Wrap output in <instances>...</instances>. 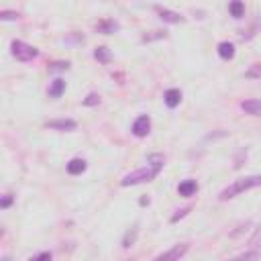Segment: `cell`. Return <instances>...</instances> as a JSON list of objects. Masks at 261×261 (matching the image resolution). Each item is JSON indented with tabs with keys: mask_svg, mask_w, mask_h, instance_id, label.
<instances>
[{
	"mask_svg": "<svg viewBox=\"0 0 261 261\" xmlns=\"http://www.w3.org/2000/svg\"><path fill=\"white\" fill-rule=\"evenodd\" d=\"M261 186V176H247V178H241V180H235L230 186H227L225 190L218 194V200H230V198H235L239 194H243V192L251 190V188H257Z\"/></svg>",
	"mask_w": 261,
	"mask_h": 261,
	"instance_id": "1",
	"label": "cell"
},
{
	"mask_svg": "<svg viewBox=\"0 0 261 261\" xmlns=\"http://www.w3.org/2000/svg\"><path fill=\"white\" fill-rule=\"evenodd\" d=\"M157 169H153V168H141V169H135L131 173H127L123 180H121V186L123 188H129V186H137V184H145V182H151V180H155L157 178Z\"/></svg>",
	"mask_w": 261,
	"mask_h": 261,
	"instance_id": "2",
	"label": "cell"
},
{
	"mask_svg": "<svg viewBox=\"0 0 261 261\" xmlns=\"http://www.w3.org/2000/svg\"><path fill=\"white\" fill-rule=\"evenodd\" d=\"M11 51H13V55L16 57L18 61H33L35 57L39 55V49H37V47L29 45L25 41H18V39L11 43Z\"/></svg>",
	"mask_w": 261,
	"mask_h": 261,
	"instance_id": "3",
	"label": "cell"
},
{
	"mask_svg": "<svg viewBox=\"0 0 261 261\" xmlns=\"http://www.w3.org/2000/svg\"><path fill=\"white\" fill-rule=\"evenodd\" d=\"M188 249H190L188 243H178V245H173L171 249H168L166 253H161L159 257H155V261H180L184 255L188 253Z\"/></svg>",
	"mask_w": 261,
	"mask_h": 261,
	"instance_id": "4",
	"label": "cell"
},
{
	"mask_svg": "<svg viewBox=\"0 0 261 261\" xmlns=\"http://www.w3.org/2000/svg\"><path fill=\"white\" fill-rule=\"evenodd\" d=\"M149 131H151V119L147 117V114H143V117H139L133 123V135L135 137H147Z\"/></svg>",
	"mask_w": 261,
	"mask_h": 261,
	"instance_id": "5",
	"label": "cell"
},
{
	"mask_svg": "<svg viewBox=\"0 0 261 261\" xmlns=\"http://www.w3.org/2000/svg\"><path fill=\"white\" fill-rule=\"evenodd\" d=\"M157 13H159V18L163 23H171V25H178V23H184V16L180 13H173L169 8H161L157 6Z\"/></svg>",
	"mask_w": 261,
	"mask_h": 261,
	"instance_id": "6",
	"label": "cell"
},
{
	"mask_svg": "<svg viewBox=\"0 0 261 261\" xmlns=\"http://www.w3.org/2000/svg\"><path fill=\"white\" fill-rule=\"evenodd\" d=\"M178 192H180V196H184V198L194 196L196 192H198V184H196V180H184L180 186H178Z\"/></svg>",
	"mask_w": 261,
	"mask_h": 261,
	"instance_id": "7",
	"label": "cell"
},
{
	"mask_svg": "<svg viewBox=\"0 0 261 261\" xmlns=\"http://www.w3.org/2000/svg\"><path fill=\"white\" fill-rule=\"evenodd\" d=\"M47 127H49V129H55V131H76L78 123L72 121V119H60V121L47 123Z\"/></svg>",
	"mask_w": 261,
	"mask_h": 261,
	"instance_id": "8",
	"label": "cell"
},
{
	"mask_svg": "<svg viewBox=\"0 0 261 261\" xmlns=\"http://www.w3.org/2000/svg\"><path fill=\"white\" fill-rule=\"evenodd\" d=\"M119 23L117 21H112V18H104V21H100L98 25H96V31L102 33V35H110L114 31H119Z\"/></svg>",
	"mask_w": 261,
	"mask_h": 261,
	"instance_id": "9",
	"label": "cell"
},
{
	"mask_svg": "<svg viewBox=\"0 0 261 261\" xmlns=\"http://www.w3.org/2000/svg\"><path fill=\"white\" fill-rule=\"evenodd\" d=\"M163 100H166V104L169 106V108H176V106L182 102V92L178 88H169L166 94H163Z\"/></svg>",
	"mask_w": 261,
	"mask_h": 261,
	"instance_id": "10",
	"label": "cell"
},
{
	"mask_svg": "<svg viewBox=\"0 0 261 261\" xmlns=\"http://www.w3.org/2000/svg\"><path fill=\"white\" fill-rule=\"evenodd\" d=\"M86 161L84 159H80V157H76V159H72L70 163H67V173L70 176H80V173H84L86 171Z\"/></svg>",
	"mask_w": 261,
	"mask_h": 261,
	"instance_id": "11",
	"label": "cell"
},
{
	"mask_svg": "<svg viewBox=\"0 0 261 261\" xmlns=\"http://www.w3.org/2000/svg\"><path fill=\"white\" fill-rule=\"evenodd\" d=\"M241 108H243L247 114L261 117V100H245V102H241Z\"/></svg>",
	"mask_w": 261,
	"mask_h": 261,
	"instance_id": "12",
	"label": "cell"
},
{
	"mask_svg": "<svg viewBox=\"0 0 261 261\" xmlns=\"http://www.w3.org/2000/svg\"><path fill=\"white\" fill-rule=\"evenodd\" d=\"M218 55L222 57V60H233L235 57V45L229 43V41L218 43Z\"/></svg>",
	"mask_w": 261,
	"mask_h": 261,
	"instance_id": "13",
	"label": "cell"
},
{
	"mask_svg": "<svg viewBox=\"0 0 261 261\" xmlns=\"http://www.w3.org/2000/svg\"><path fill=\"white\" fill-rule=\"evenodd\" d=\"M147 166L153 168V169H157V171H161L163 166H166V157H163L161 153H151V155L147 157Z\"/></svg>",
	"mask_w": 261,
	"mask_h": 261,
	"instance_id": "14",
	"label": "cell"
},
{
	"mask_svg": "<svg viewBox=\"0 0 261 261\" xmlns=\"http://www.w3.org/2000/svg\"><path fill=\"white\" fill-rule=\"evenodd\" d=\"M63 90H65V82H63L61 78H57V80H53V84L49 86V96H51V98H60V96L63 94Z\"/></svg>",
	"mask_w": 261,
	"mask_h": 261,
	"instance_id": "15",
	"label": "cell"
},
{
	"mask_svg": "<svg viewBox=\"0 0 261 261\" xmlns=\"http://www.w3.org/2000/svg\"><path fill=\"white\" fill-rule=\"evenodd\" d=\"M229 13L233 15L235 18H243L245 16V4L241 2V0H235V2L229 4Z\"/></svg>",
	"mask_w": 261,
	"mask_h": 261,
	"instance_id": "16",
	"label": "cell"
},
{
	"mask_svg": "<svg viewBox=\"0 0 261 261\" xmlns=\"http://www.w3.org/2000/svg\"><path fill=\"white\" fill-rule=\"evenodd\" d=\"M94 57H96V60H98L100 63H110V60H112V55H110V51H108V47H96Z\"/></svg>",
	"mask_w": 261,
	"mask_h": 261,
	"instance_id": "17",
	"label": "cell"
},
{
	"mask_svg": "<svg viewBox=\"0 0 261 261\" xmlns=\"http://www.w3.org/2000/svg\"><path fill=\"white\" fill-rule=\"evenodd\" d=\"M249 247L253 249V251H259V253H261V225L255 229V233L251 235V239H249Z\"/></svg>",
	"mask_w": 261,
	"mask_h": 261,
	"instance_id": "18",
	"label": "cell"
},
{
	"mask_svg": "<svg viewBox=\"0 0 261 261\" xmlns=\"http://www.w3.org/2000/svg\"><path fill=\"white\" fill-rule=\"evenodd\" d=\"M259 251H247V253H241V255H237V257H233V259H229V261H257L259 259Z\"/></svg>",
	"mask_w": 261,
	"mask_h": 261,
	"instance_id": "19",
	"label": "cell"
},
{
	"mask_svg": "<svg viewBox=\"0 0 261 261\" xmlns=\"http://www.w3.org/2000/svg\"><path fill=\"white\" fill-rule=\"evenodd\" d=\"M168 33L166 31H151V35H143V41L149 43V41H155V39H166Z\"/></svg>",
	"mask_w": 261,
	"mask_h": 261,
	"instance_id": "20",
	"label": "cell"
},
{
	"mask_svg": "<svg viewBox=\"0 0 261 261\" xmlns=\"http://www.w3.org/2000/svg\"><path fill=\"white\" fill-rule=\"evenodd\" d=\"M135 239H137V229H131L127 235H124V241H123V247L124 249H129L133 243H135Z\"/></svg>",
	"mask_w": 261,
	"mask_h": 261,
	"instance_id": "21",
	"label": "cell"
},
{
	"mask_svg": "<svg viewBox=\"0 0 261 261\" xmlns=\"http://www.w3.org/2000/svg\"><path fill=\"white\" fill-rule=\"evenodd\" d=\"M98 102H100V96H98V94H94V92L88 94V96L84 98V104H86V106H96Z\"/></svg>",
	"mask_w": 261,
	"mask_h": 261,
	"instance_id": "22",
	"label": "cell"
},
{
	"mask_svg": "<svg viewBox=\"0 0 261 261\" xmlns=\"http://www.w3.org/2000/svg\"><path fill=\"white\" fill-rule=\"evenodd\" d=\"M16 18H18V15L13 13V11H2L0 13V21H16Z\"/></svg>",
	"mask_w": 261,
	"mask_h": 261,
	"instance_id": "23",
	"label": "cell"
},
{
	"mask_svg": "<svg viewBox=\"0 0 261 261\" xmlns=\"http://www.w3.org/2000/svg\"><path fill=\"white\" fill-rule=\"evenodd\" d=\"M247 78H261V63H255L251 70L247 72Z\"/></svg>",
	"mask_w": 261,
	"mask_h": 261,
	"instance_id": "24",
	"label": "cell"
},
{
	"mask_svg": "<svg viewBox=\"0 0 261 261\" xmlns=\"http://www.w3.org/2000/svg\"><path fill=\"white\" fill-rule=\"evenodd\" d=\"M190 210H192V206H186V208H182V210H178V212H176V215H173V216H171V222H178L180 218H184V216H186V215H188V212H190Z\"/></svg>",
	"mask_w": 261,
	"mask_h": 261,
	"instance_id": "25",
	"label": "cell"
},
{
	"mask_svg": "<svg viewBox=\"0 0 261 261\" xmlns=\"http://www.w3.org/2000/svg\"><path fill=\"white\" fill-rule=\"evenodd\" d=\"M67 67H70V63H67V61H55L49 70L51 72H57V70H67Z\"/></svg>",
	"mask_w": 261,
	"mask_h": 261,
	"instance_id": "26",
	"label": "cell"
},
{
	"mask_svg": "<svg viewBox=\"0 0 261 261\" xmlns=\"http://www.w3.org/2000/svg\"><path fill=\"white\" fill-rule=\"evenodd\" d=\"M31 261H51V253H47L45 251V253H39L37 257H33Z\"/></svg>",
	"mask_w": 261,
	"mask_h": 261,
	"instance_id": "27",
	"label": "cell"
},
{
	"mask_svg": "<svg viewBox=\"0 0 261 261\" xmlns=\"http://www.w3.org/2000/svg\"><path fill=\"white\" fill-rule=\"evenodd\" d=\"M11 204H13V196H11V194H6V196L2 198V202H0V208H8Z\"/></svg>",
	"mask_w": 261,
	"mask_h": 261,
	"instance_id": "28",
	"label": "cell"
},
{
	"mask_svg": "<svg viewBox=\"0 0 261 261\" xmlns=\"http://www.w3.org/2000/svg\"><path fill=\"white\" fill-rule=\"evenodd\" d=\"M2 261H8V257H4V259H2Z\"/></svg>",
	"mask_w": 261,
	"mask_h": 261,
	"instance_id": "29",
	"label": "cell"
}]
</instances>
